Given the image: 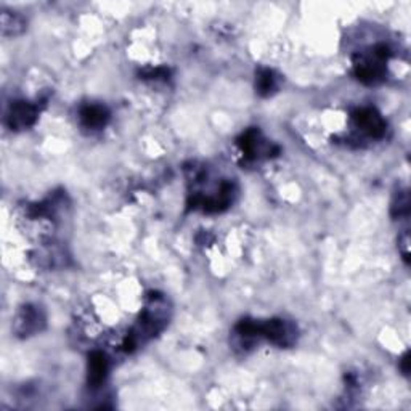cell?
<instances>
[{"mask_svg": "<svg viewBox=\"0 0 411 411\" xmlns=\"http://www.w3.org/2000/svg\"><path fill=\"white\" fill-rule=\"evenodd\" d=\"M354 122L356 129L371 138H381L386 134V121L373 108H360L354 113Z\"/></svg>", "mask_w": 411, "mask_h": 411, "instance_id": "obj_5", "label": "cell"}, {"mask_svg": "<svg viewBox=\"0 0 411 411\" xmlns=\"http://www.w3.org/2000/svg\"><path fill=\"white\" fill-rule=\"evenodd\" d=\"M39 117V108L29 101H15L7 113L5 122L12 131H24L34 126Z\"/></svg>", "mask_w": 411, "mask_h": 411, "instance_id": "obj_4", "label": "cell"}, {"mask_svg": "<svg viewBox=\"0 0 411 411\" xmlns=\"http://www.w3.org/2000/svg\"><path fill=\"white\" fill-rule=\"evenodd\" d=\"M147 79H166L169 78V69L166 68H156V69H150V71L145 73Z\"/></svg>", "mask_w": 411, "mask_h": 411, "instance_id": "obj_12", "label": "cell"}, {"mask_svg": "<svg viewBox=\"0 0 411 411\" xmlns=\"http://www.w3.org/2000/svg\"><path fill=\"white\" fill-rule=\"evenodd\" d=\"M257 336L265 338L275 345H280V347H291L296 342L297 329L294 328V324L280 320V318H272V320L264 323L259 322Z\"/></svg>", "mask_w": 411, "mask_h": 411, "instance_id": "obj_2", "label": "cell"}, {"mask_svg": "<svg viewBox=\"0 0 411 411\" xmlns=\"http://www.w3.org/2000/svg\"><path fill=\"white\" fill-rule=\"evenodd\" d=\"M238 145L243 151V156L247 159H256L259 154L264 153V140L257 129H250L238 138Z\"/></svg>", "mask_w": 411, "mask_h": 411, "instance_id": "obj_8", "label": "cell"}, {"mask_svg": "<svg viewBox=\"0 0 411 411\" xmlns=\"http://www.w3.org/2000/svg\"><path fill=\"white\" fill-rule=\"evenodd\" d=\"M408 363H410V355L405 354V356L402 359V370H403L405 375H408V371H410Z\"/></svg>", "mask_w": 411, "mask_h": 411, "instance_id": "obj_13", "label": "cell"}, {"mask_svg": "<svg viewBox=\"0 0 411 411\" xmlns=\"http://www.w3.org/2000/svg\"><path fill=\"white\" fill-rule=\"evenodd\" d=\"M79 119L80 124L85 129H90V131H99V129H103L110 121V113L103 105H95V103H89L80 108L79 113Z\"/></svg>", "mask_w": 411, "mask_h": 411, "instance_id": "obj_6", "label": "cell"}, {"mask_svg": "<svg viewBox=\"0 0 411 411\" xmlns=\"http://www.w3.org/2000/svg\"><path fill=\"white\" fill-rule=\"evenodd\" d=\"M26 28V21L23 16L18 13L8 12L3 10L2 12V34L3 36H18Z\"/></svg>", "mask_w": 411, "mask_h": 411, "instance_id": "obj_9", "label": "cell"}, {"mask_svg": "<svg viewBox=\"0 0 411 411\" xmlns=\"http://www.w3.org/2000/svg\"><path fill=\"white\" fill-rule=\"evenodd\" d=\"M108 375V360L103 352H92L89 355L87 381L90 387H99Z\"/></svg>", "mask_w": 411, "mask_h": 411, "instance_id": "obj_7", "label": "cell"}, {"mask_svg": "<svg viewBox=\"0 0 411 411\" xmlns=\"http://www.w3.org/2000/svg\"><path fill=\"white\" fill-rule=\"evenodd\" d=\"M256 89L261 96H270L277 89V75L272 69H259L256 75Z\"/></svg>", "mask_w": 411, "mask_h": 411, "instance_id": "obj_10", "label": "cell"}, {"mask_svg": "<svg viewBox=\"0 0 411 411\" xmlns=\"http://www.w3.org/2000/svg\"><path fill=\"white\" fill-rule=\"evenodd\" d=\"M391 58V50L387 45H376L370 55H360L355 58L354 73L356 79L363 84L375 85L384 80L386 75V63Z\"/></svg>", "mask_w": 411, "mask_h": 411, "instance_id": "obj_1", "label": "cell"}, {"mask_svg": "<svg viewBox=\"0 0 411 411\" xmlns=\"http://www.w3.org/2000/svg\"><path fill=\"white\" fill-rule=\"evenodd\" d=\"M45 326V317L44 312L41 310L37 305H24L21 307L18 315L15 318V333L20 338H28L32 334L39 333Z\"/></svg>", "mask_w": 411, "mask_h": 411, "instance_id": "obj_3", "label": "cell"}, {"mask_svg": "<svg viewBox=\"0 0 411 411\" xmlns=\"http://www.w3.org/2000/svg\"><path fill=\"white\" fill-rule=\"evenodd\" d=\"M410 212V198L407 192H400L392 203V215L394 217H407Z\"/></svg>", "mask_w": 411, "mask_h": 411, "instance_id": "obj_11", "label": "cell"}]
</instances>
